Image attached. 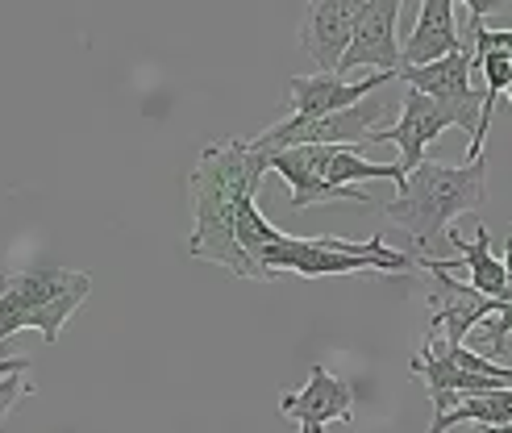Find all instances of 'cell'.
<instances>
[{"label": "cell", "mask_w": 512, "mask_h": 433, "mask_svg": "<svg viewBox=\"0 0 512 433\" xmlns=\"http://www.w3.org/2000/svg\"><path fill=\"white\" fill-rule=\"evenodd\" d=\"M263 175H267V159L242 138H221L200 150L196 167L188 171V200H192L188 254L192 259L217 263L238 279L267 284V271L238 242V200L246 192H259Z\"/></svg>", "instance_id": "6da1fadb"}, {"label": "cell", "mask_w": 512, "mask_h": 433, "mask_svg": "<svg viewBox=\"0 0 512 433\" xmlns=\"http://www.w3.org/2000/svg\"><path fill=\"white\" fill-rule=\"evenodd\" d=\"M446 238H450V246L458 254H463V267L471 275L467 284L479 296H488V300H508V271H504V259H496V254H492V229L479 225L475 242H463L454 229H446Z\"/></svg>", "instance_id": "7c38bea8"}, {"label": "cell", "mask_w": 512, "mask_h": 433, "mask_svg": "<svg viewBox=\"0 0 512 433\" xmlns=\"http://www.w3.org/2000/svg\"><path fill=\"white\" fill-rule=\"evenodd\" d=\"M400 0H363V17L354 25L350 50L342 55L338 80L358 67H375V75H396L400 71Z\"/></svg>", "instance_id": "52a82bcc"}, {"label": "cell", "mask_w": 512, "mask_h": 433, "mask_svg": "<svg viewBox=\"0 0 512 433\" xmlns=\"http://www.w3.org/2000/svg\"><path fill=\"white\" fill-rule=\"evenodd\" d=\"M279 413L300 421V433H325L329 421L354 417V388L325 367H309V384L300 392H279Z\"/></svg>", "instance_id": "9c48e42d"}, {"label": "cell", "mask_w": 512, "mask_h": 433, "mask_svg": "<svg viewBox=\"0 0 512 433\" xmlns=\"http://www.w3.org/2000/svg\"><path fill=\"white\" fill-rule=\"evenodd\" d=\"M25 396H34V384L25 375H5V379H0V425L9 421V413L17 409Z\"/></svg>", "instance_id": "9a60e30c"}, {"label": "cell", "mask_w": 512, "mask_h": 433, "mask_svg": "<svg viewBox=\"0 0 512 433\" xmlns=\"http://www.w3.org/2000/svg\"><path fill=\"white\" fill-rule=\"evenodd\" d=\"M483 71V92H488V100L496 105V96H504V88L512 84V59L508 55H483L479 63H471Z\"/></svg>", "instance_id": "5bb4252c"}, {"label": "cell", "mask_w": 512, "mask_h": 433, "mask_svg": "<svg viewBox=\"0 0 512 433\" xmlns=\"http://www.w3.org/2000/svg\"><path fill=\"white\" fill-rule=\"evenodd\" d=\"M25 371H30V359H25V354L21 359H0V379L5 375H25Z\"/></svg>", "instance_id": "2e32d148"}, {"label": "cell", "mask_w": 512, "mask_h": 433, "mask_svg": "<svg viewBox=\"0 0 512 433\" xmlns=\"http://www.w3.org/2000/svg\"><path fill=\"white\" fill-rule=\"evenodd\" d=\"M396 75H363V80H338V75H292L288 80V105H292V117H329V113H342V109H354L363 105L367 96H375L383 84H392Z\"/></svg>", "instance_id": "30bf717a"}, {"label": "cell", "mask_w": 512, "mask_h": 433, "mask_svg": "<svg viewBox=\"0 0 512 433\" xmlns=\"http://www.w3.org/2000/svg\"><path fill=\"white\" fill-rule=\"evenodd\" d=\"M259 267L267 279L275 275H304V279H321V275H358V271H383V275H404L417 267L413 250H388L379 238L354 246L338 238H279L259 254Z\"/></svg>", "instance_id": "277c9868"}, {"label": "cell", "mask_w": 512, "mask_h": 433, "mask_svg": "<svg viewBox=\"0 0 512 433\" xmlns=\"http://www.w3.org/2000/svg\"><path fill=\"white\" fill-rule=\"evenodd\" d=\"M504 271H508V300H512V238H508V250H504Z\"/></svg>", "instance_id": "e0dca14e"}, {"label": "cell", "mask_w": 512, "mask_h": 433, "mask_svg": "<svg viewBox=\"0 0 512 433\" xmlns=\"http://www.w3.org/2000/svg\"><path fill=\"white\" fill-rule=\"evenodd\" d=\"M504 96H508V100H512V84H508V88H504Z\"/></svg>", "instance_id": "d6986e66"}, {"label": "cell", "mask_w": 512, "mask_h": 433, "mask_svg": "<svg viewBox=\"0 0 512 433\" xmlns=\"http://www.w3.org/2000/svg\"><path fill=\"white\" fill-rule=\"evenodd\" d=\"M454 425H479V429L512 425V388L483 392V396H463L454 409H446L442 417H433L429 433H450Z\"/></svg>", "instance_id": "4fadbf2b"}, {"label": "cell", "mask_w": 512, "mask_h": 433, "mask_svg": "<svg viewBox=\"0 0 512 433\" xmlns=\"http://www.w3.org/2000/svg\"><path fill=\"white\" fill-rule=\"evenodd\" d=\"M383 113V100L367 96L363 105L342 109V113H329V117H284L267 125L263 134H254V150L259 155H275V150H296V146H371L367 134L375 130V121Z\"/></svg>", "instance_id": "5b68a950"}, {"label": "cell", "mask_w": 512, "mask_h": 433, "mask_svg": "<svg viewBox=\"0 0 512 433\" xmlns=\"http://www.w3.org/2000/svg\"><path fill=\"white\" fill-rule=\"evenodd\" d=\"M458 42H463V34H458L454 5H450V0H425L421 13H417L413 34H408L404 46H400V71L438 63V59L454 55Z\"/></svg>", "instance_id": "8fae6325"}, {"label": "cell", "mask_w": 512, "mask_h": 433, "mask_svg": "<svg viewBox=\"0 0 512 433\" xmlns=\"http://www.w3.org/2000/svg\"><path fill=\"white\" fill-rule=\"evenodd\" d=\"M508 59H512V50H508Z\"/></svg>", "instance_id": "ffe728a7"}, {"label": "cell", "mask_w": 512, "mask_h": 433, "mask_svg": "<svg viewBox=\"0 0 512 433\" xmlns=\"http://www.w3.org/2000/svg\"><path fill=\"white\" fill-rule=\"evenodd\" d=\"M483 433H512V425H492V429H483Z\"/></svg>", "instance_id": "ac0fdd59"}, {"label": "cell", "mask_w": 512, "mask_h": 433, "mask_svg": "<svg viewBox=\"0 0 512 433\" xmlns=\"http://www.w3.org/2000/svg\"><path fill=\"white\" fill-rule=\"evenodd\" d=\"M88 292L92 275L75 267L0 271V350L21 329H38L55 346L67 317L88 300Z\"/></svg>", "instance_id": "3957f363"}, {"label": "cell", "mask_w": 512, "mask_h": 433, "mask_svg": "<svg viewBox=\"0 0 512 433\" xmlns=\"http://www.w3.org/2000/svg\"><path fill=\"white\" fill-rule=\"evenodd\" d=\"M358 17H363V0H313V5L304 9L300 46H304V55L321 67V75H338Z\"/></svg>", "instance_id": "ba28073f"}, {"label": "cell", "mask_w": 512, "mask_h": 433, "mask_svg": "<svg viewBox=\"0 0 512 433\" xmlns=\"http://www.w3.org/2000/svg\"><path fill=\"white\" fill-rule=\"evenodd\" d=\"M450 125H458V130H467L471 142H475V130H471V121L463 113H454L450 105H442V100H433V96H421L408 88L404 92V109H400V121L388 125V130H371L367 142H396L400 146V171H417L425 163V150L438 142Z\"/></svg>", "instance_id": "8992f818"}, {"label": "cell", "mask_w": 512, "mask_h": 433, "mask_svg": "<svg viewBox=\"0 0 512 433\" xmlns=\"http://www.w3.org/2000/svg\"><path fill=\"white\" fill-rule=\"evenodd\" d=\"M488 205V155L471 163H433L425 159L417 171H408L404 188L383 217L408 229L413 238V254H425L433 238H446V229L463 213H479Z\"/></svg>", "instance_id": "7a4b0ae2"}]
</instances>
